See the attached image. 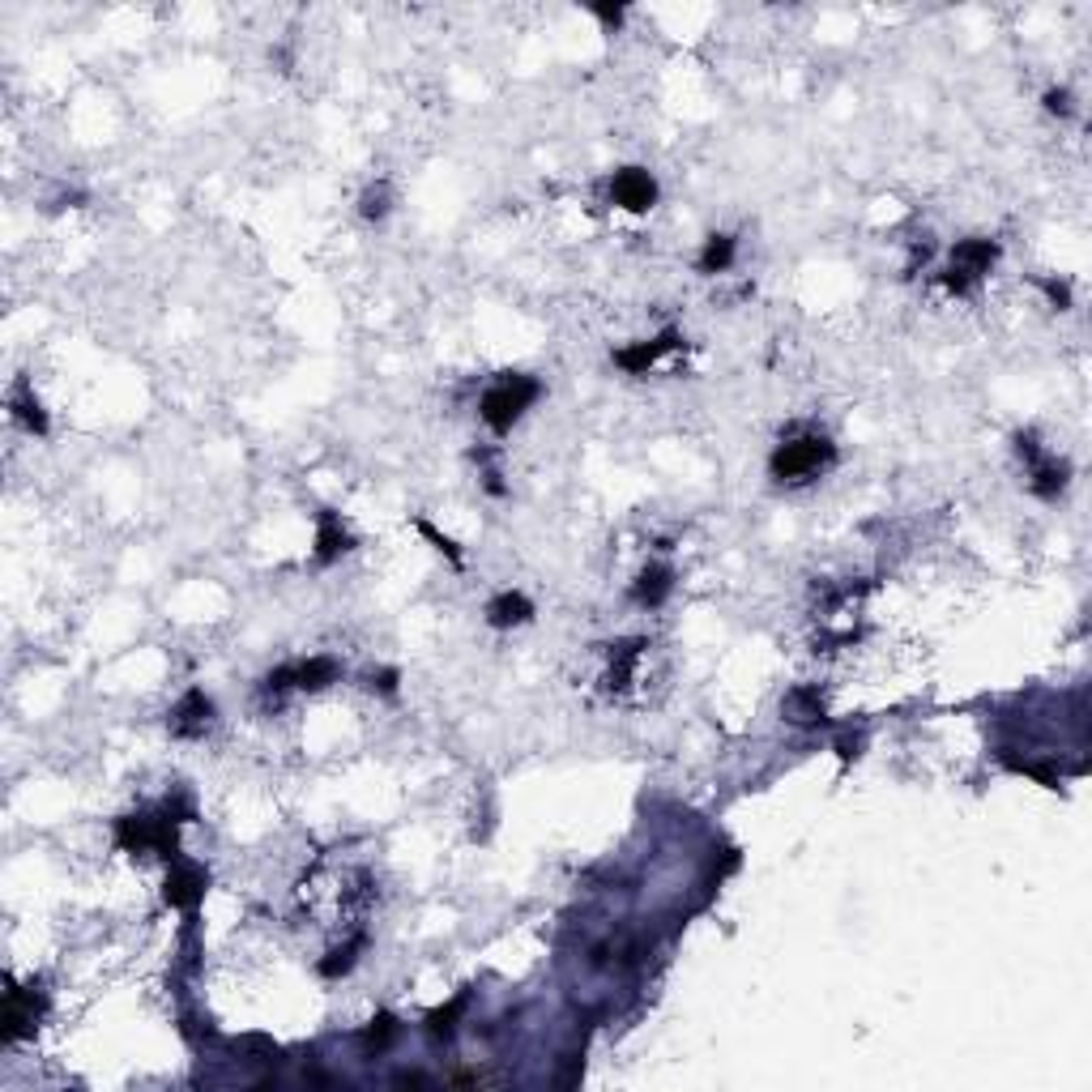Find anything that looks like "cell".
I'll list each match as a JSON object with an SVG mask.
<instances>
[{
	"label": "cell",
	"mask_w": 1092,
	"mask_h": 1092,
	"mask_svg": "<svg viewBox=\"0 0 1092 1092\" xmlns=\"http://www.w3.org/2000/svg\"><path fill=\"white\" fill-rule=\"evenodd\" d=\"M393 1037H397V1020H393V1016H376V1020L368 1024V1033H363V1050H368V1054H385V1050L393 1045Z\"/></svg>",
	"instance_id": "19"
},
{
	"label": "cell",
	"mask_w": 1092,
	"mask_h": 1092,
	"mask_svg": "<svg viewBox=\"0 0 1092 1092\" xmlns=\"http://www.w3.org/2000/svg\"><path fill=\"white\" fill-rule=\"evenodd\" d=\"M209 721H214L209 696H205V692H188V696L180 700L175 717H171V734H180V738H201V734L209 730Z\"/></svg>",
	"instance_id": "11"
},
{
	"label": "cell",
	"mask_w": 1092,
	"mask_h": 1092,
	"mask_svg": "<svg viewBox=\"0 0 1092 1092\" xmlns=\"http://www.w3.org/2000/svg\"><path fill=\"white\" fill-rule=\"evenodd\" d=\"M363 943H368V939H363V935H355L351 943L334 948V952H329V960H321V973H325V977H342V973H351V969H355V960H359V952H363Z\"/></svg>",
	"instance_id": "18"
},
{
	"label": "cell",
	"mask_w": 1092,
	"mask_h": 1092,
	"mask_svg": "<svg viewBox=\"0 0 1092 1092\" xmlns=\"http://www.w3.org/2000/svg\"><path fill=\"white\" fill-rule=\"evenodd\" d=\"M1045 107H1050V112H1058V116H1067V112H1071L1067 90H1050V95H1045Z\"/></svg>",
	"instance_id": "22"
},
{
	"label": "cell",
	"mask_w": 1092,
	"mask_h": 1092,
	"mask_svg": "<svg viewBox=\"0 0 1092 1092\" xmlns=\"http://www.w3.org/2000/svg\"><path fill=\"white\" fill-rule=\"evenodd\" d=\"M205 871L201 867H192V863H180V858H171V875H167V905L171 909H197L201 905V897H205Z\"/></svg>",
	"instance_id": "8"
},
{
	"label": "cell",
	"mask_w": 1092,
	"mask_h": 1092,
	"mask_svg": "<svg viewBox=\"0 0 1092 1092\" xmlns=\"http://www.w3.org/2000/svg\"><path fill=\"white\" fill-rule=\"evenodd\" d=\"M670 585H675V573H670L666 564H653V568H645L641 581L632 585V598H636L641 607H662L666 594H670Z\"/></svg>",
	"instance_id": "12"
},
{
	"label": "cell",
	"mask_w": 1092,
	"mask_h": 1092,
	"mask_svg": "<svg viewBox=\"0 0 1092 1092\" xmlns=\"http://www.w3.org/2000/svg\"><path fill=\"white\" fill-rule=\"evenodd\" d=\"M175 824L180 819L171 811L167 815H124L116 824V846L129 854L158 850L163 858H175Z\"/></svg>",
	"instance_id": "3"
},
{
	"label": "cell",
	"mask_w": 1092,
	"mask_h": 1092,
	"mask_svg": "<svg viewBox=\"0 0 1092 1092\" xmlns=\"http://www.w3.org/2000/svg\"><path fill=\"white\" fill-rule=\"evenodd\" d=\"M611 201L628 214H649L658 205V180L645 167H624L611 175Z\"/></svg>",
	"instance_id": "7"
},
{
	"label": "cell",
	"mask_w": 1092,
	"mask_h": 1092,
	"mask_svg": "<svg viewBox=\"0 0 1092 1092\" xmlns=\"http://www.w3.org/2000/svg\"><path fill=\"white\" fill-rule=\"evenodd\" d=\"M44 994L31 986V990H10V999H5V1041H18L22 1033H31L35 1024H39V1016H44Z\"/></svg>",
	"instance_id": "9"
},
{
	"label": "cell",
	"mask_w": 1092,
	"mask_h": 1092,
	"mask_svg": "<svg viewBox=\"0 0 1092 1092\" xmlns=\"http://www.w3.org/2000/svg\"><path fill=\"white\" fill-rule=\"evenodd\" d=\"M389 214V184H376L363 192V218H385Z\"/></svg>",
	"instance_id": "20"
},
{
	"label": "cell",
	"mask_w": 1092,
	"mask_h": 1092,
	"mask_svg": "<svg viewBox=\"0 0 1092 1092\" xmlns=\"http://www.w3.org/2000/svg\"><path fill=\"white\" fill-rule=\"evenodd\" d=\"M465 1007H470V994H457L448 1007H440V1011H431V1016H427V1033L448 1041V1037L457 1033V1020H461V1011H465Z\"/></svg>",
	"instance_id": "17"
},
{
	"label": "cell",
	"mask_w": 1092,
	"mask_h": 1092,
	"mask_svg": "<svg viewBox=\"0 0 1092 1092\" xmlns=\"http://www.w3.org/2000/svg\"><path fill=\"white\" fill-rule=\"evenodd\" d=\"M342 551H351V533L338 525L334 512H325V516H321V529H317V560L329 564V560H338Z\"/></svg>",
	"instance_id": "14"
},
{
	"label": "cell",
	"mask_w": 1092,
	"mask_h": 1092,
	"mask_svg": "<svg viewBox=\"0 0 1092 1092\" xmlns=\"http://www.w3.org/2000/svg\"><path fill=\"white\" fill-rule=\"evenodd\" d=\"M419 529H423V533H427V538H431V542H436V546H440V551H444V556H448V560H461V556H457V546H453V542H448V538H440V533H436V529H431V525H427V521H419Z\"/></svg>",
	"instance_id": "21"
},
{
	"label": "cell",
	"mask_w": 1092,
	"mask_h": 1092,
	"mask_svg": "<svg viewBox=\"0 0 1092 1092\" xmlns=\"http://www.w3.org/2000/svg\"><path fill=\"white\" fill-rule=\"evenodd\" d=\"M338 679V662L334 658H308V662H291V666H278L265 687L269 692H287V687H300V692H321Z\"/></svg>",
	"instance_id": "5"
},
{
	"label": "cell",
	"mask_w": 1092,
	"mask_h": 1092,
	"mask_svg": "<svg viewBox=\"0 0 1092 1092\" xmlns=\"http://www.w3.org/2000/svg\"><path fill=\"white\" fill-rule=\"evenodd\" d=\"M1016 448H1020V457L1028 461V487H1033L1041 499L1062 495V487H1067V461H1058V457L1041 453L1033 436H1020V440H1016Z\"/></svg>",
	"instance_id": "6"
},
{
	"label": "cell",
	"mask_w": 1092,
	"mask_h": 1092,
	"mask_svg": "<svg viewBox=\"0 0 1092 1092\" xmlns=\"http://www.w3.org/2000/svg\"><path fill=\"white\" fill-rule=\"evenodd\" d=\"M538 393H542V385L533 380V376H521V372H508V376H499L487 393H482V402H478V414H482V423L491 427V431H512L516 423H521V414L538 402Z\"/></svg>",
	"instance_id": "2"
},
{
	"label": "cell",
	"mask_w": 1092,
	"mask_h": 1092,
	"mask_svg": "<svg viewBox=\"0 0 1092 1092\" xmlns=\"http://www.w3.org/2000/svg\"><path fill=\"white\" fill-rule=\"evenodd\" d=\"M999 260V243L994 239H965V243H956L952 248V260H948V273H943V287L952 291V295H965V291H973L986 273H990V265Z\"/></svg>",
	"instance_id": "4"
},
{
	"label": "cell",
	"mask_w": 1092,
	"mask_h": 1092,
	"mask_svg": "<svg viewBox=\"0 0 1092 1092\" xmlns=\"http://www.w3.org/2000/svg\"><path fill=\"white\" fill-rule=\"evenodd\" d=\"M675 346H683L679 342V329H666V334H658L653 342H641V346H628V351H619L615 355V363L624 368V372H632V376H645L662 355H670Z\"/></svg>",
	"instance_id": "10"
},
{
	"label": "cell",
	"mask_w": 1092,
	"mask_h": 1092,
	"mask_svg": "<svg viewBox=\"0 0 1092 1092\" xmlns=\"http://www.w3.org/2000/svg\"><path fill=\"white\" fill-rule=\"evenodd\" d=\"M10 406H14V419H18L27 431H39V436L48 431V419H44V410H39V402L31 397V389H27V385H18V393H14V402H10Z\"/></svg>",
	"instance_id": "16"
},
{
	"label": "cell",
	"mask_w": 1092,
	"mask_h": 1092,
	"mask_svg": "<svg viewBox=\"0 0 1092 1092\" xmlns=\"http://www.w3.org/2000/svg\"><path fill=\"white\" fill-rule=\"evenodd\" d=\"M730 260H734V239L730 235H709V243L700 252V273H721V269H730Z\"/></svg>",
	"instance_id": "15"
},
{
	"label": "cell",
	"mask_w": 1092,
	"mask_h": 1092,
	"mask_svg": "<svg viewBox=\"0 0 1092 1092\" xmlns=\"http://www.w3.org/2000/svg\"><path fill=\"white\" fill-rule=\"evenodd\" d=\"M529 615H533V607H529L525 594H499V598L487 607V624H491V628H516V624H525Z\"/></svg>",
	"instance_id": "13"
},
{
	"label": "cell",
	"mask_w": 1092,
	"mask_h": 1092,
	"mask_svg": "<svg viewBox=\"0 0 1092 1092\" xmlns=\"http://www.w3.org/2000/svg\"><path fill=\"white\" fill-rule=\"evenodd\" d=\"M833 461H837V448H833L829 436L802 431V436H789V440H781V444L772 448L768 474H772V482H781V487H802V482H815L819 474H829Z\"/></svg>",
	"instance_id": "1"
}]
</instances>
